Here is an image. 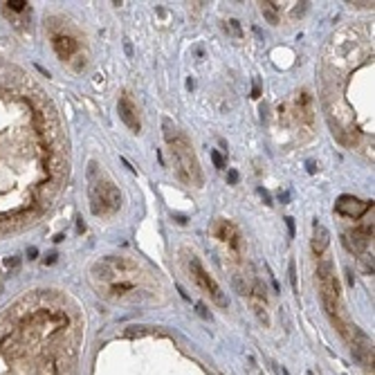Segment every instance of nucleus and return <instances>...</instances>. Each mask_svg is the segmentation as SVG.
<instances>
[{
	"instance_id": "2eb2a0df",
	"label": "nucleus",
	"mask_w": 375,
	"mask_h": 375,
	"mask_svg": "<svg viewBox=\"0 0 375 375\" xmlns=\"http://www.w3.org/2000/svg\"><path fill=\"white\" fill-rule=\"evenodd\" d=\"M285 223H287V232H290V236H294V218H290V216H287Z\"/></svg>"
},
{
	"instance_id": "dca6fc26",
	"label": "nucleus",
	"mask_w": 375,
	"mask_h": 375,
	"mask_svg": "<svg viewBox=\"0 0 375 375\" xmlns=\"http://www.w3.org/2000/svg\"><path fill=\"white\" fill-rule=\"evenodd\" d=\"M258 193H261V198H263L265 202H268V205H272V202H270V193H268V191L263 189V187H261V189H258Z\"/></svg>"
},
{
	"instance_id": "aec40b11",
	"label": "nucleus",
	"mask_w": 375,
	"mask_h": 375,
	"mask_svg": "<svg viewBox=\"0 0 375 375\" xmlns=\"http://www.w3.org/2000/svg\"><path fill=\"white\" fill-rule=\"evenodd\" d=\"M279 200H283V202H287V193H285V191H283V193H281V191H279Z\"/></svg>"
},
{
	"instance_id": "f257e3e1",
	"label": "nucleus",
	"mask_w": 375,
	"mask_h": 375,
	"mask_svg": "<svg viewBox=\"0 0 375 375\" xmlns=\"http://www.w3.org/2000/svg\"><path fill=\"white\" fill-rule=\"evenodd\" d=\"M63 173L56 115L23 74L0 63V234L43 214Z\"/></svg>"
},
{
	"instance_id": "423d86ee",
	"label": "nucleus",
	"mask_w": 375,
	"mask_h": 375,
	"mask_svg": "<svg viewBox=\"0 0 375 375\" xmlns=\"http://www.w3.org/2000/svg\"><path fill=\"white\" fill-rule=\"evenodd\" d=\"M117 110H119V117L124 119V124H126L133 133H140L141 124H140V117H137V106L131 101L128 94H122V97H119Z\"/></svg>"
},
{
	"instance_id": "9d476101",
	"label": "nucleus",
	"mask_w": 375,
	"mask_h": 375,
	"mask_svg": "<svg viewBox=\"0 0 375 375\" xmlns=\"http://www.w3.org/2000/svg\"><path fill=\"white\" fill-rule=\"evenodd\" d=\"M261 11H263V16H265V20H268V23L279 25V20H281V16H279L277 5H274V2H261Z\"/></svg>"
},
{
	"instance_id": "ddd939ff",
	"label": "nucleus",
	"mask_w": 375,
	"mask_h": 375,
	"mask_svg": "<svg viewBox=\"0 0 375 375\" xmlns=\"http://www.w3.org/2000/svg\"><path fill=\"white\" fill-rule=\"evenodd\" d=\"M290 281H292V287L297 290V270H294V261H290Z\"/></svg>"
},
{
	"instance_id": "f03ea898",
	"label": "nucleus",
	"mask_w": 375,
	"mask_h": 375,
	"mask_svg": "<svg viewBox=\"0 0 375 375\" xmlns=\"http://www.w3.org/2000/svg\"><path fill=\"white\" fill-rule=\"evenodd\" d=\"M74 315L49 294H27L0 312V375H77Z\"/></svg>"
},
{
	"instance_id": "39448f33",
	"label": "nucleus",
	"mask_w": 375,
	"mask_h": 375,
	"mask_svg": "<svg viewBox=\"0 0 375 375\" xmlns=\"http://www.w3.org/2000/svg\"><path fill=\"white\" fill-rule=\"evenodd\" d=\"M369 209H373V202H362V200L353 198V195H341V198L335 202L337 214H341L344 218H353V220L364 216Z\"/></svg>"
},
{
	"instance_id": "20e7f679",
	"label": "nucleus",
	"mask_w": 375,
	"mask_h": 375,
	"mask_svg": "<svg viewBox=\"0 0 375 375\" xmlns=\"http://www.w3.org/2000/svg\"><path fill=\"white\" fill-rule=\"evenodd\" d=\"M189 265H191V274H193L195 283H198V285L202 287V290H205V292L209 294V297L214 299V301L218 303L220 308H225V306H227V297H225V294H223V290H220V285L214 281V279L209 277V274L205 272V270H202V265H200V261L193 256V254H191V263H189Z\"/></svg>"
},
{
	"instance_id": "6ab92c4d",
	"label": "nucleus",
	"mask_w": 375,
	"mask_h": 375,
	"mask_svg": "<svg viewBox=\"0 0 375 375\" xmlns=\"http://www.w3.org/2000/svg\"><path fill=\"white\" fill-rule=\"evenodd\" d=\"M308 171H310V173H315V171H317V166H315V162H308Z\"/></svg>"
},
{
	"instance_id": "1a4fd4ad",
	"label": "nucleus",
	"mask_w": 375,
	"mask_h": 375,
	"mask_svg": "<svg viewBox=\"0 0 375 375\" xmlns=\"http://www.w3.org/2000/svg\"><path fill=\"white\" fill-rule=\"evenodd\" d=\"M317 277H319V281H326V279L335 277V263L332 261H319L317 263Z\"/></svg>"
},
{
	"instance_id": "7ed1b4c3",
	"label": "nucleus",
	"mask_w": 375,
	"mask_h": 375,
	"mask_svg": "<svg viewBox=\"0 0 375 375\" xmlns=\"http://www.w3.org/2000/svg\"><path fill=\"white\" fill-rule=\"evenodd\" d=\"M122 207V193L112 182L90 178V209L94 216L115 214Z\"/></svg>"
},
{
	"instance_id": "6e6552de",
	"label": "nucleus",
	"mask_w": 375,
	"mask_h": 375,
	"mask_svg": "<svg viewBox=\"0 0 375 375\" xmlns=\"http://www.w3.org/2000/svg\"><path fill=\"white\" fill-rule=\"evenodd\" d=\"M328 243H330V234H328V229L324 227L322 223H317L315 220V232H312V252H315L317 256H322V254L326 252Z\"/></svg>"
},
{
	"instance_id": "f3484780",
	"label": "nucleus",
	"mask_w": 375,
	"mask_h": 375,
	"mask_svg": "<svg viewBox=\"0 0 375 375\" xmlns=\"http://www.w3.org/2000/svg\"><path fill=\"white\" fill-rule=\"evenodd\" d=\"M252 97H261V88H258V81H254V88H252Z\"/></svg>"
},
{
	"instance_id": "4468645a",
	"label": "nucleus",
	"mask_w": 375,
	"mask_h": 375,
	"mask_svg": "<svg viewBox=\"0 0 375 375\" xmlns=\"http://www.w3.org/2000/svg\"><path fill=\"white\" fill-rule=\"evenodd\" d=\"M229 27H232V32H234L236 36H240L243 32H240V25H238V20H229Z\"/></svg>"
},
{
	"instance_id": "a211bd4d",
	"label": "nucleus",
	"mask_w": 375,
	"mask_h": 375,
	"mask_svg": "<svg viewBox=\"0 0 375 375\" xmlns=\"http://www.w3.org/2000/svg\"><path fill=\"white\" fill-rule=\"evenodd\" d=\"M77 229H79V232H86V225H83L81 218H79V223H77Z\"/></svg>"
},
{
	"instance_id": "9b49d317",
	"label": "nucleus",
	"mask_w": 375,
	"mask_h": 375,
	"mask_svg": "<svg viewBox=\"0 0 375 375\" xmlns=\"http://www.w3.org/2000/svg\"><path fill=\"white\" fill-rule=\"evenodd\" d=\"M211 162H214V166L216 169H225V160H223V155H220L218 151H216V148H211Z\"/></svg>"
},
{
	"instance_id": "0eeeda50",
	"label": "nucleus",
	"mask_w": 375,
	"mask_h": 375,
	"mask_svg": "<svg viewBox=\"0 0 375 375\" xmlns=\"http://www.w3.org/2000/svg\"><path fill=\"white\" fill-rule=\"evenodd\" d=\"M52 45H54V49H56V54H59V59H63V61H70L72 54L77 52V41L68 34H54Z\"/></svg>"
},
{
	"instance_id": "f8f14e48",
	"label": "nucleus",
	"mask_w": 375,
	"mask_h": 375,
	"mask_svg": "<svg viewBox=\"0 0 375 375\" xmlns=\"http://www.w3.org/2000/svg\"><path fill=\"white\" fill-rule=\"evenodd\" d=\"M227 180H229V185H238V171L229 169L227 171Z\"/></svg>"
}]
</instances>
